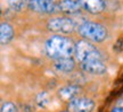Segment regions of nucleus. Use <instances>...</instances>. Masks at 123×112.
Segmentation results:
<instances>
[{
	"mask_svg": "<svg viewBox=\"0 0 123 112\" xmlns=\"http://www.w3.org/2000/svg\"><path fill=\"white\" fill-rule=\"evenodd\" d=\"M75 45L71 40L61 35H54L46 43V52L55 60L62 58H70L74 54Z\"/></svg>",
	"mask_w": 123,
	"mask_h": 112,
	"instance_id": "1",
	"label": "nucleus"
},
{
	"mask_svg": "<svg viewBox=\"0 0 123 112\" xmlns=\"http://www.w3.org/2000/svg\"><path fill=\"white\" fill-rule=\"evenodd\" d=\"M79 33L84 39L92 42H103L107 36L105 27L98 23L84 22L79 26Z\"/></svg>",
	"mask_w": 123,
	"mask_h": 112,
	"instance_id": "2",
	"label": "nucleus"
},
{
	"mask_svg": "<svg viewBox=\"0 0 123 112\" xmlns=\"http://www.w3.org/2000/svg\"><path fill=\"white\" fill-rule=\"evenodd\" d=\"M74 56L81 64H84L90 60H95V59H101L100 52L87 41H79L75 44Z\"/></svg>",
	"mask_w": 123,
	"mask_h": 112,
	"instance_id": "3",
	"label": "nucleus"
},
{
	"mask_svg": "<svg viewBox=\"0 0 123 112\" xmlns=\"http://www.w3.org/2000/svg\"><path fill=\"white\" fill-rule=\"evenodd\" d=\"M48 30L54 33L68 34L75 30V22L67 17H56L48 22Z\"/></svg>",
	"mask_w": 123,
	"mask_h": 112,
	"instance_id": "4",
	"label": "nucleus"
},
{
	"mask_svg": "<svg viewBox=\"0 0 123 112\" xmlns=\"http://www.w3.org/2000/svg\"><path fill=\"white\" fill-rule=\"evenodd\" d=\"M29 8L35 13L51 14L57 10V5L54 0H29Z\"/></svg>",
	"mask_w": 123,
	"mask_h": 112,
	"instance_id": "5",
	"label": "nucleus"
},
{
	"mask_svg": "<svg viewBox=\"0 0 123 112\" xmlns=\"http://www.w3.org/2000/svg\"><path fill=\"white\" fill-rule=\"evenodd\" d=\"M93 108V101L88 97H75L68 103L70 112H91Z\"/></svg>",
	"mask_w": 123,
	"mask_h": 112,
	"instance_id": "6",
	"label": "nucleus"
},
{
	"mask_svg": "<svg viewBox=\"0 0 123 112\" xmlns=\"http://www.w3.org/2000/svg\"><path fill=\"white\" fill-rule=\"evenodd\" d=\"M84 71H87L92 75H101L106 73V66L101 59H95V60L87 61L84 64H81Z\"/></svg>",
	"mask_w": 123,
	"mask_h": 112,
	"instance_id": "7",
	"label": "nucleus"
},
{
	"mask_svg": "<svg viewBox=\"0 0 123 112\" xmlns=\"http://www.w3.org/2000/svg\"><path fill=\"white\" fill-rule=\"evenodd\" d=\"M81 8L91 14H99L105 9L104 0H79Z\"/></svg>",
	"mask_w": 123,
	"mask_h": 112,
	"instance_id": "8",
	"label": "nucleus"
},
{
	"mask_svg": "<svg viewBox=\"0 0 123 112\" xmlns=\"http://www.w3.org/2000/svg\"><path fill=\"white\" fill-rule=\"evenodd\" d=\"M81 8L79 0H61L57 4V10L65 14H75Z\"/></svg>",
	"mask_w": 123,
	"mask_h": 112,
	"instance_id": "9",
	"label": "nucleus"
},
{
	"mask_svg": "<svg viewBox=\"0 0 123 112\" xmlns=\"http://www.w3.org/2000/svg\"><path fill=\"white\" fill-rule=\"evenodd\" d=\"M75 67V62L72 59V57L70 58H62V59H57L55 60V68L58 71L62 73H70L72 71Z\"/></svg>",
	"mask_w": 123,
	"mask_h": 112,
	"instance_id": "10",
	"label": "nucleus"
},
{
	"mask_svg": "<svg viewBox=\"0 0 123 112\" xmlns=\"http://www.w3.org/2000/svg\"><path fill=\"white\" fill-rule=\"evenodd\" d=\"M79 92V88L74 85H67V86L62 87L58 91V95L62 100L64 101H72L73 99L76 97V94Z\"/></svg>",
	"mask_w": 123,
	"mask_h": 112,
	"instance_id": "11",
	"label": "nucleus"
},
{
	"mask_svg": "<svg viewBox=\"0 0 123 112\" xmlns=\"http://www.w3.org/2000/svg\"><path fill=\"white\" fill-rule=\"evenodd\" d=\"M14 37V30L13 27L7 23H1L0 25V41L2 44L9 43Z\"/></svg>",
	"mask_w": 123,
	"mask_h": 112,
	"instance_id": "12",
	"label": "nucleus"
},
{
	"mask_svg": "<svg viewBox=\"0 0 123 112\" xmlns=\"http://www.w3.org/2000/svg\"><path fill=\"white\" fill-rule=\"evenodd\" d=\"M8 7L13 11H22L25 7H29V0H8Z\"/></svg>",
	"mask_w": 123,
	"mask_h": 112,
	"instance_id": "13",
	"label": "nucleus"
},
{
	"mask_svg": "<svg viewBox=\"0 0 123 112\" xmlns=\"http://www.w3.org/2000/svg\"><path fill=\"white\" fill-rule=\"evenodd\" d=\"M48 102H49V96L47 93L42 92V93H40V94L38 95L37 103L39 104V107H46V105L48 104Z\"/></svg>",
	"mask_w": 123,
	"mask_h": 112,
	"instance_id": "14",
	"label": "nucleus"
},
{
	"mask_svg": "<svg viewBox=\"0 0 123 112\" xmlns=\"http://www.w3.org/2000/svg\"><path fill=\"white\" fill-rule=\"evenodd\" d=\"M1 112H17V109L15 107V104L12 102H6L1 107Z\"/></svg>",
	"mask_w": 123,
	"mask_h": 112,
	"instance_id": "15",
	"label": "nucleus"
},
{
	"mask_svg": "<svg viewBox=\"0 0 123 112\" xmlns=\"http://www.w3.org/2000/svg\"><path fill=\"white\" fill-rule=\"evenodd\" d=\"M111 112H123V109L122 108H115V109H113Z\"/></svg>",
	"mask_w": 123,
	"mask_h": 112,
	"instance_id": "16",
	"label": "nucleus"
},
{
	"mask_svg": "<svg viewBox=\"0 0 123 112\" xmlns=\"http://www.w3.org/2000/svg\"><path fill=\"white\" fill-rule=\"evenodd\" d=\"M68 112H70V111H68Z\"/></svg>",
	"mask_w": 123,
	"mask_h": 112,
	"instance_id": "17",
	"label": "nucleus"
}]
</instances>
